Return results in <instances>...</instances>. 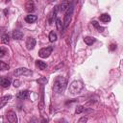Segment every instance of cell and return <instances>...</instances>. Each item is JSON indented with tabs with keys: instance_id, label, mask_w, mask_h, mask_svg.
Returning <instances> with one entry per match:
<instances>
[{
	"instance_id": "obj_1",
	"label": "cell",
	"mask_w": 123,
	"mask_h": 123,
	"mask_svg": "<svg viewBox=\"0 0 123 123\" xmlns=\"http://www.w3.org/2000/svg\"><path fill=\"white\" fill-rule=\"evenodd\" d=\"M67 86V80L62 76H58L54 81L53 89L57 93H62Z\"/></svg>"
},
{
	"instance_id": "obj_2",
	"label": "cell",
	"mask_w": 123,
	"mask_h": 123,
	"mask_svg": "<svg viewBox=\"0 0 123 123\" xmlns=\"http://www.w3.org/2000/svg\"><path fill=\"white\" fill-rule=\"evenodd\" d=\"M84 88V85L81 81H73L69 86V92L72 95H77Z\"/></svg>"
},
{
	"instance_id": "obj_3",
	"label": "cell",
	"mask_w": 123,
	"mask_h": 123,
	"mask_svg": "<svg viewBox=\"0 0 123 123\" xmlns=\"http://www.w3.org/2000/svg\"><path fill=\"white\" fill-rule=\"evenodd\" d=\"M73 5L69 3V6L66 10V12H65V15H64V19H63V26L64 27H67L71 21V17H72V14H73Z\"/></svg>"
},
{
	"instance_id": "obj_4",
	"label": "cell",
	"mask_w": 123,
	"mask_h": 123,
	"mask_svg": "<svg viewBox=\"0 0 123 123\" xmlns=\"http://www.w3.org/2000/svg\"><path fill=\"white\" fill-rule=\"evenodd\" d=\"M13 74L15 76H20V75H23V76H31L33 74V72L28 69V68H25V67H20V68H17L13 71Z\"/></svg>"
},
{
	"instance_id": "obj_5",
	"label": "cell",
	"mask_w": 123,
	"mask_h": 123,
	"mask_svg": "<svg viewBox=\"0 0 123 123\" xmlns=\"http://www.w3.org/2000/svg\"><path fill=\"white\" fill-rule=\"evenodd\" d=\"M52 51H53V47L52 46H48V47H45V48H42V49H40L39 51H38V56L40 57V58H48L50 55H51V53H52Z\"/></svg>"
},
{
	"instance_id": "obj_6",
	"label": "cell",
	"mask_w": 123,
	"mask_h": 123,
	"mask_svg": "<svg viewBox=\"0 0 123 123\" xmlns=\"http://www.w3.org/2000/svg\"><path fill=\"white\" fill-rule=\"evenodd\" d=\"M7 119L11 123H16L17 122V116L16 113L13 111H9L7 112Z\"/></svg>"
},
{
	"instance_id": "obj_7",
	"label": "cell",
	"mask_w": 123,
	"mask_h": 123,
	"mask_svg": "<svg viewBox=\"0 0 123 123\" xmlns=\"http://www.w3.org/2000/svg\"><path fill=\"white\" fill-rule=\"evenodd\" d=\"M58 12H59V6H56V7L54 8V10L52 11V12L49 14V18H48V22H49V24H52V23L54 22V20H56Z\"/></svg>"
},
{
	"instance_id": "obj_8",
	"label": "cell",
	"mask_w": 123,
	"mask_h": 123,
	"mask_svg": "<svg viewBox=\"0 0 123 123\" xmlns=\"http://www.w3.org/2000/svg\"><path fill=\"white\" fill-rule=\"evenodd\" d=\"M36 10V6H35V2L33 0H28L25 4V11L28 12H33Z\"/></svg>"
},
{
	"instance_id": "obj_9",
	"label": "cell",
	"mask_w": 123,
	"mask_h": 123,
	"mask_svg": "<svg viewBox=\"0 0 123 123\" xmlns=\"http://www.w3.org/2000/svg\"><path fill=\"white\" fill-rule=\"evenodd\" d=\"M36 46V39L34 37H28L26 40V48L28 50H32L34 49Z\"/></svg>"
},
{
	"instance_id": "obj_10",
	"label": "cell",
	"mask_w": 123,
	"mask_h": 123,
	"mask_svg": "<svg viewBox=\"0 0 123 123\" xmlns=\"http://www.w3.org/2000/svg\"><path fill=\"white\" fill-rule=\"evenodd\" d=\"M16 97L20 100H26L30 97V91L29 90H22V91H19L16 95Z\"/></svg>"
},
{
	"instance_id": "obj_11",
	"label": "cell",
	"mask_w": 123,
	"mask_h": 123,
	"mask_svg": "<svg viewBox=\"0 0 123 123\" xmlns=\"http://www.w3.org/2000/svg\"><path fill=\"white\" fill-rule=\"evenodd\" d=\"M11 85V80L8 79V78H5V77H1L0 78V86L2 87H9Z\"/></svg>"
},
{
	"instance_id": "obj_12",
	"label": "cell",
	"mask_w": 123,
	"mask_h": 123,
	"mask_svg": "<svg viewBox=\"0 0 123 123\" xmlns=\"http://www.w3.org/2000/svg\"><path fill=\"white\" fill-rule=\"evenodd\" d=\"M12 98V95H5V96H3V97H1L0 98V109H2L8 102H9V100Z\"/></svg>"
},
{
	"instance_id": "obj_13",
	"label": "cell",
	"mask_w": 123,
	"mask_h": 123,
	"mask_svg": "<svg viewBox=\"0 0 123 123\" xmlns=\"http://www.w3.org/2000/svg\"><path fill=\"white\" fill-rule=\"evenodd\" d=\"M68 6H69V2H68V0H63V1L61 3V5L59 6V10H60L62 12H64L67 10Z\"/></svg>"
},
{
	"instance_id": "obj_14",
	"label": "cell",
	"mask_w": 123,
	"mask_h": 123,
	"mask_svg": "<svg viewBox=\"0 0 123 123\" xmlns=\"http://www.w3.org/2000/svg\"><path fill=\"white\" fill-rule=\"evenodd\" d=\"M23 37V33L21 31H18V30H14L12 32V38L13 39H16V40H19V39H22Z\"/></svg>"
},
{
	"instance_id": "obj_15",
	"label": "cell",
	"mask_w": 123,
	"mask_h": 123,
	"mask_svg": "<svg viewBox=\"0 0 123 123\" xmlns=\"http://www.w3.org/2000/svg\"><path fill=\"white\" fill-rule=\"evenodd\" d=\"M56 26H57V29L61 32V33H62L63 32V28H64V26H63V23L62 22V20L59 18V17H57L56 18Z\"/></svg>"
},
{
	"instance_id": "obj_16",
	"label": "cell",
	"mask_w": 123,
	"mask_h": 123,
	"mask_svg": "<svg viewBox=\"0 0 123 123\" xmlns=\"http://www.w3.org/2000/svg\"><path fill=\"white\" fill-rule=\"evenodd\" d=\"M99 19H100V21H102V22H104V23H108V22L111 21V16H110V14H108V13H103V14L100 15Z\"/></svg>"
},
{
	"instance_id": "obj_17",
	"label": "cell",
	"mask_w": 123,
	"mask_h": 123,
	"mask_svg": "<svg viewBox=\"0 0 123 123\" xmlns=\"http://www.w3.org/2000/svg\"><path fill=\"white\" fill-rule=\"evenodd\" d=\"M36 65H37V67H38V69H40V70H44V69L47 67V64H46L44 62L39 61V60H37V61H36Z\"/></svg>"
},
{
	"instance_id": "obj_18",
	"label": "cell",
	"mask_w": 123,
	"mask_h": 123,
	"mask_svg": "<svg viewBox=\"0 0 123 123\" xmlns=\"http://www.w3.org/2000/svg\"><path fill=\"white\" fill-rule=\"evenodd\" d=\"M37 19V15H34V14H29V15H27V16L25 17V21H26L27 23H34Z\"/></svg>"
},
{
	"instance_id": "obj_19",
	"label": "cell",
	"mask_w": 123,
	"mask_h": 123,
	"mask_svg": "<svg viewBox=\"0 0 123 123\" xmlns=\"http://www.w3.org/2000/svg\"><path fill=\"white\" fill-rule=\"evenodd\" d=\"M84 41H85V43L87 44V45H92V44L96 41V38H95V37H86L84 38Z\"/></svg>"
},
{
	"instance_id": "obj_20",
	"label": "cell",
	"mask_w": 123,
	"mask_h": 123,
	"mask_svg": "<svg viewBox=\"0 0 123 123\" xmlns=\"http://www.w3.org/2000/svg\"><path fill=\"white\" fill-rule=\"evenodd\" d=\"M1 41H2V43L8 44V43L10 42L9 35H8V34H3V35H2V37H1Z\"/></svg>"
},
{
	"instance_id": "obj_21",
	"label": "cell",
	"mask_w": 123,
	"mask_h": 123,
	"mask_svg": "<svg viewBox=\"0 0 123 123\" xmlns=\"http://www.w3.org/2000/svg\"><path fill=\"white\" fill-rule=\"evenodd\" d=\"M49 40L51 41V42H54V41H56L57 40V34L55 33V32H50V34H49Z\"/></svg>"
},
{
	"instance_id": "obj_22",
	"label": "cell",
	"mask_w": 123,
	"mask_h": 123,
	"mask_svg": "<svg viewBox=\"0 0 123 123\" xmlns=\"http://www.w3.org/2000/svg\"><path fill=\"white\" fill-rule=\"evenodd\" d=\"M41 98H40V102H39V104H38V108L40 109V110H43V108H44V98H43V87L41 88Z\"/></svg>"
},
{
	"instance_id": "obj_23",
	"label": "cell",
	"mask_w": 123,
	"mask_h": 123,
	"mask_svg": "<svg viewBox=\"0 0 123 123\" xmlns=\"http://www.w3.org/2000/svg\"><path fill=\"white\" fill-rule=\"evenodd\" d=\"M10 66L8 63L4 62H0V70L1 71H4V70H9Z\"/></svg>"
},
{
	"instance_id": "obj_24",
	"label": "cell",
	"mask_w": 123,
	"mask_h": 123,
	"mask_svg": "<svg viewBox=\"0 0 123 123\" xmlns=\"http://www.w3.org/2000/svg\"><path fill=\"white\" fill-rule=\"evenodd\" d=\"M91 24L97 29V31L98 32H103V30H104V27H102V26H100L99 24H98V22L97 21H92L91 22Z\"/></svg>"
},
{
	"instance_id": "obj_25",
	"label": "cell",
	"mask_w": 123,
	"mask_h": 123,
	"mask_svg": "<svg viewBox=\"0 0 123 123\" xmlns=\"http://www.w3.org/2000/svg\"><path fill=\"white\" fill-rule=\"evenodd\" d=\"M37 82L39 85L43 86V85H45V84L48 82V80H47V78H45V77H41V78L37 79Z\"/></svg>"
},
{
	"instance_id": "obj_26",
	"label": "cell",
	"mask_w": 123,
	"mask_h": 123,
	"mask_svg": "<svg viewBox=\"0 0 123 123\" xmlns=\"http://www.w3.org/2000/svg\"><path fill=\"white\" fill-rule=\"evenodd\" d=\"M7 48L3 47V46H0V58H3L6 54H7Z\"/></svg>"
},
{
	"instance_id": "obj_27",
	"label": "cell",
	"mask_w": 123,
	"mask_h": 123,
	"mask_svg": "<svg viewBox=\"0 0 123 123\" xmlns=\"http://www.w3.org/2000/svg\"><path fill=\"white\" fill-rule=\"evenodd\" d=\"M84 111V107L83 106H78L77 108H76V110H75V113L76 114H80V113H82Z\"/></svg>"
},
{
	"instance_id": "obj_28",
	"label": "cell",
	"mask_w": 123,
	"mask_h": 123,
	"mask_svg": "<svg viewBox=\"0 0 123 123\" xmlns=\"http://www.w3.org/2000/svg\"><path fill=\"white\" fill-rule=\"evenodd\" d=\"M13 86H14V87H18L20 86V81L19 80H15L13 82Z\"/></svg>"
},
{
	"instance_id": "obj_29",
	"label": "cell",
	"mask_w": 123,
	"mask_h": 123,
	"mask_svg": "<svg viewBox=\"0 0 123 123\" xmlns=\"http://www.w3.org/2000/svg\"><path fill=\"white\" fill-rule=\"evenodd\" d=\"M86 121H87V118L84 116V117H82V118H80L78 122H79V123H82V122H86Z\"/></svg>"
},
{
	"instance_id": "obj_30",
	"label": "cell",
	"mask_w": 123,
	"mask_h": 123,
	"mask_svg": "<svg viewBox=\"0 0 123 123\" xmlns=\"http://www.w3.org/2000/svg\"><path fill=\"white\" fill-rule=\"evenodd\" d=\"M115 49H116V45H115V44H111L110 50H111V51H113V50H115Z\"/></svg>"
},
{
	"instance_id": "obj_31",
	"label": "cell",
	"mask_w": 123,
	"mask_h": 123,
	"mask_svg": "<svg viewBox=\"0 0 123 123\" xmlns=\"http://www.w3.org/2000/svg\"><path fill=\"white\" fill-rule=\"evenodd\" d=\"M4 13H5V15H7V13H8V10H7V9L4 10Z\"/></svg>"
}]
</instances>
